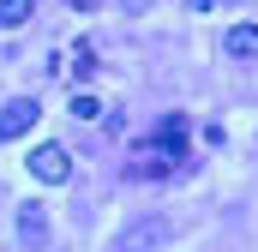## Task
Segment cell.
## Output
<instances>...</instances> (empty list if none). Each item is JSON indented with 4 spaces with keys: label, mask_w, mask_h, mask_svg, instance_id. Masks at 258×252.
Returning a JSON list of instances; mask_svg holds the SVG:
<instances>
[{
    "label": "cell",
    "mask_w": 258,
    "mask_h": 252,
    "mask_svg": "<svg viewBox=\"0 0 258 252\" xmlns=\"http://www.w3.org/2000/svg\"><path fill=\"white\" fill-rule=\"evenodd\" d=\"M162 240H168L162 216H132L126 228L114 234V252H162Z\"/></svg>",
    "instance_id": "6da1fadb"
},
{
    "label": "cell",
    "mask_w": 258,
    "mask_h": 252,
    "mask_svg": "<svg viewBox=\"0 0 258 252\" xmlns=\"http://www.w3.org/2000/svg\"><path fill=\"white\" fill-rule=\"evenodd\" d=\"M18 246L24 252L48 246V210H42V204H18Z\"/></svg>",
    "instance_id": "3957f363"
},
{
    "label": "cell",
    "mask_w": 258,
    "mask_h": 252,
    "mask_svg": "<svg viewBox=\"0 0 258 252\" xmlns=\"http://www.w3.org/2000/svg\"><path fill=\"white\" fill-rule=\"evenodd\" d=\"M180 138H186V120H180V114H168L162 132H156V144H162V150H180Z\"/></svg>",
    "instance_id": "ba28073f"
},
{
    "label": "cell",
    "mask_w": 258,
    "mask_h": 252,
    "mask_svg": "<svg viewBox=\"0 0 258 252\" xmlns=\"http://www.w3.org/2000/svg\"><path fill=\"white\" fill-rule=\"evenodd\" d=\"M66 72H72V78H90V72H96V54H90V48L78 42V48L66 54Z\"/></svg>",
    "instance_id": "9c48e42d"
},
{
    "label": "cell",
    "mask_w": 258,
    "mask_h": 252,
    "mask_svg": "<svg viewBox=\"0 0 258 252\" xmlns=\"http://www.w3.org/2000/svg\"><path fill=\"white\" fill-rule=\"evenodd\" d=\"M36 114H42V108H36L30 96L6 102V108H0V138H18V132H30V126H36Z\"/></svg>",
    "instance_id": "277c9868"
},
{
    "label": "cell",
    "mask_w": 258,
    "mask_h": 252,
    "mask_svg": "<svg viewBox=\"0 0 258 252\" xmlns=\"http://www.w3.org/2000/svg\"><path fill=\"white\" fill-rule=\"evenodd\" d=\"M222 48H228L234 60H258V24H234V30L222 36Z\"/></svg>",
    "instance_id": "8992f818"
},
{
    "label": "cell",
    "mask_w": 258,
    "mask_h": 252,
    "mask_svg": "<svg viewBox=\"0 0 258 252\" xmlns=\"http://www.w3.org/2000/svg\"><path fill=\"white\" fill-rule=\"evenodd\" d=\"M30 174H36L42 186H66V180H72V156H66V144H36V150H30Z\"/></svg>",
    "instance_id": "7a4b0ae2"
},
{
    "label": "cell",
    "mask_w": 258,
    "mask_h": 252,
    "mask_svg": "<svg viewBox=\"0 0 258 252\" xmlns=\"http://www.w3.org/2000/svg\"><path fill=\"white\" fill-rule=\"evenodd\" d=\"M168 168H174V150H162V144H156V150H144V156L132 162L126 174H132V180H156V174H168Z\"/></svg>",
    "instance_id": "5b68a950"
},
{
    "label": "cell",
    "mask_w": 258,
    "mask_h": 252,
    "mask_svg": "<svg viewBox=\"0 0 258 252\" xmlns=\"http://www.w3.org/2000/svg\"><path fill=\"white\" fill-rule=\"evenodd\" d=\"M72 114H78V120H102V102H96L90 90H78V96H72Z\"/></svg>",
    "instance_id": "30bf717a"
},
{
    "label": "cell",
    "mask_w": 258,
    "mask_h": 252,
    "mask_svg": "<svg viewBox=\"0 0 258 252\" xmlns=\"http://www.w3.org/2000/svg\"><path fill=\"white\" fill-rule=\"evenodd\" d=\"M30 6H36V0H0V24H6V30H18V24L30 18Z\"/></svg>",
    "instance_id": "52a82bcc"
}]
</instances>
